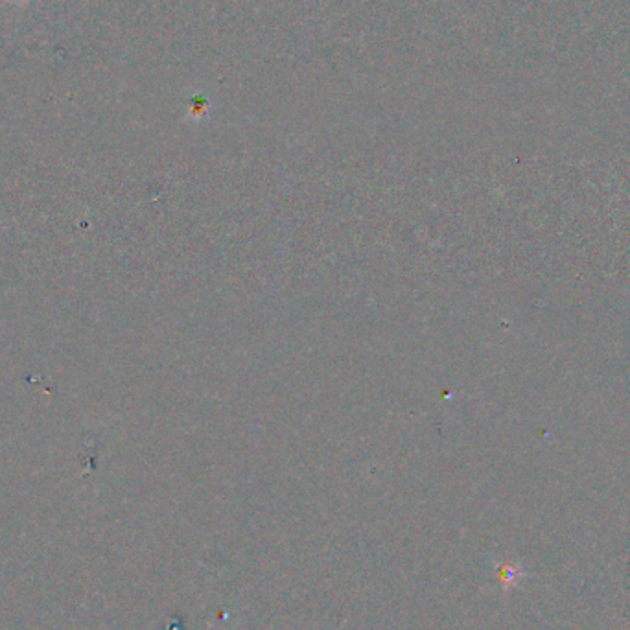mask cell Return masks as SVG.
Masks as SVG:
<instances>
[{
	"label": "cell",
	"instance_id": "1",
	"mask_svg": "<svg viewBox=\"0 0 630 630\" xmlns=\"http://www.w3.org/2000/svg\"><path fill=\"white\" fill-rule=\"evenodd\" d=\"M494 571H496L498 581H500L501 584L505 586V590H507V588H509V586H512V584L516 586L518 581H520L521 577H523V573H521V571L518 570V566L509 564V562H503V564H500Z\"/></svg>",
	"mask_w": 630,
	"mask_h": 630
}]
</instances>
